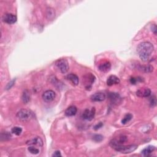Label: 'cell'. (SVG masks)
<instances>
[{
    "instance_id": "9a60e30c",
    "label": "cell",
    "mask_w": 157,
    "mask_h": 157,
    "mask_svg": "<svg viewBox=\"0 0 157 157\" xmlns=\"http://www.w3.org/2000/svg\"><path fill=\"white\" fill-rule=\"evenodd\" d=\"M138 69L141 72L146 73H151L153 72V67L152 65H138L137 67Z\"/></svg>"
},
{
    "instance_id": "f546056e",
    "label": "cell",
    "mask_w": 157,
    "mask_h": 157,
    "mask_svg": "<svg viewBox=\"0 0 157 157\" xmlns=\"http://www.w3.org/2000/svg\"><path fill=\"white\" fill-rule=\"evenodd\" d=\"M156 98L155 96L151 98V104L152 106H155L156 105Z\"/></svg>"
},
{
    "instance_id": "9c48e42d",
    "label": "cell",
    "mask_w": 157,
    "mask_h": 157,
    "mask_svg": "<svg viewBox=\"0 0 157 157\" xmlns=\"http://www.w3.org/2000/svg\"><path fill=\"white\" fill-rule=\"evenodd\" d=\"M17 20L16 16L12 14H6L3 17V22L10 25L15 24L17 22Z\"/></svg>"
},
{
    "instance_id": "2e32d148",
    "label": "cell",
    "mask_w": 157,
    "mask_h": 157,
    "mask_svg": "<svg viewBox=\"0 0 157 157\" xmlns=\"http://www.w3.org/2000/svg\"><path fill=\"white\" fill-rule=\"evenodd\" d=\"M120 82V79L116 76L111 75L108 77V80H107V85L108 86H112L113 85L118 84Z\"/></svg>"
},
{
    "instance_id": "7c38bea8",
    "label": "cell",
    "mask_w": 157,
    "mask_h": 157,
    "mask_svg": "<svg viewBox=\"0 0 157 157\" xmlns=\"http://www.w3.org/2000/svg\"><path fill=\"white\" fill-rule=\"evenodd\" d=\"M136 95L141 98H148L151 95V90L148 88H141L136 91Z\"/></svg>"
},
{
    "instance_id": "30bf717a",
    "label": "cell",
    "mask_w": 157,
    "mask_h": 157,
    "mask_svg": "<svg viewBox=\"0 0 157 157\" xmlns=\"http://www.w3.org/2000/svg\"><path fill=\"white\" fill-rule=\"evenodd\" d=\"M111 64L108 61H103L98 65L99 70L103 73H107L111 70Z\"/></svg>"
},
{
    "instance_id": "4dcf8cb0",
    "label": "cell",
    "mask_w": 157,
    "mask_h": 157,
    "mask_svg": "<svg viewBox=\"0 0 157 157\" xmlns=\"http://www.w3.org/2000/svg\"><path fill=\"white\" fill-rule=\"evenodd\" d=\"M61 156V154L60 153V152L59 151H55L54 154L52 155V156L54 157H59V156Z\"/></svg>"
},
{
    "instance_id": "7a4b0ae2",
    "label": "cell",
    "mask_w": 157,
    "mask_h": 157,
    "mask_svg": "<svg viewBox=\"0 0 157 157\" xmlns=\"http://www.w3.org/2000/svg\"><path fill=\"white\" fill-rule=\"evenodd\" d=\"M17 118L22 122H27L34 118L33 113L28 109H21L20 110L16 115Z\"/></svg>"
},
{
    "instance_id": "d4e9b609",
    "label": "cell",
    "mask_w": 157,
    "mask_h": 157,
    "mask_svg": "<svg viewBox=\"0 0 157 157\" xmlns=\"http://www.w3.org/2000/svg\"><path fill=\"white\" fill-rule=\"evenodd\" d=\"M11 138V135L8 132H5L4 133H1V141L3 140H9Z\"/></svg>"
},
{
    "instance_id": "5b68a950",
    "label": "cell",
    "mask_w": 157,
    "mask_h": 157,
    "mask_svg": "<svg viewBox=\"0 0 157 157\" xmlns=\"http://www.w3.org/2000/svg\"><path fill=\"white\" fill-rule=\"evenodd\" d=\"M95 80V77L94 75H93L91 73H88V74H85L83 77V81H84L85 88L88 90L91 88V85L93 83Z\"/></svg>"
},
{
    "instance_id": "83f0119b",
    "label": "cell",
    "mask_w": 157,
    "mask_h": 157,
    "mask_svg": "<svg viewBox=\"0 0 157 157\" xmlns=\"http://www.w3.org/2000/svg\"><path fill=\"white\" fill-rule=\"evenodd\" d=\"M14 83H15V80H12L11 82H9L8 84H7V85L6 86V88H5L6 90H8L11 89L13 85H14Z\"/></svg>"
},
{
    "instance_id": "e0dca14e",
    "label": "cell",
    "mask_w": 157,
    "mask_h": 157,
    "mask_svg": "<svg viewBox=\"0 0 157 157\" xmlns=\"http://www.w3.org/2000/svg\"><path fill=\"white\" fill-rule=\"evenodd\" d=\"M66 78L68 81H69L74 85H77L78 84V82H79V79H78V76L73 73L67 75Z\"/></svg>"
},
{
    "instance_id": "603a6c76",
    "label": "cell",
    "mask_w": 157,
    "mask_h": 157,
    "mask_svg": "<svg viewBox=\"0 0 157 157\" xmlns=\"http://www.w3.org/2000/svg\"><path fill=\"white\" fill-rule=\"evenodd\" d=\"M28 150L31 153L34 155H36L39 153V150L33 146H29V147L28 148Z\"/></svg>"
},
{
    "instance_id": "1f68e13d",
    "label": "cell",
    "mask_w": 157,
    "mask_h": 157,
    "mask_svg": "<svg viewBox=\"0 0 157 157\" xmlns=\"http://www.w3.org/2000/svg\"><path fill=\"white\" fill-rule=\"evenodd\" d=\"M151 28H152V31L153 32V33L155 34H156V25H155V24L152 25Z\"/></svg>"
},
{
    "instance_id": "3957f363",
    "label": "cell",
    "mask_w": 157,
    "mask_h": 157,
    "mask_svg": "<svg viewBox=\"0 0 157 157\" xmlns=\"http://www.w3.org/2000/svg\"><path fill=\"white\" fill-rule=\"evenodd\" d=\"M138 146L136 145H130V146H123L122 145H118L115 147H113L112 148L116 150V151L119 152L120 153L127 154L133 152L137 149Z\"/></svg>"
},
{
    "instance_id": "d6986e66",
    "label": "cell",
    "mask_w": 157,
    "mask_h": 157,
    "mask_svg": "<svg viewBox=\"0 0 157 157\" xmlns=\"http://www.w3.org/2000/svg\"><path fill=\"white\" fill-rule=\"evenodd\" d=\"M155 150V147L152 146H149L145 148L143 151H142V154L144 156H148L150 154L152 153Z\"/></svg>"
},
{
    "instance_id": "f1b7e54d",
    "label": "cell",
    "mask_w": 157,
    "mask_h": 157,
    "mask_svg": "<svg viewBox=\"0 0 157 157\" xmlns=\"http://www.w3.org/2000/svg\"><path fill=\"white\" fill-rule=\"evenodd\" d=\"M103 126V124L102 122H99L98 123V124H96L95 126H94V129L95 130H98V129H99V128H101L102 126Z\"/></svg>"
},
{
    "instance_id": "52a82bcc",
    "label": "cell",
    "mask_w": 157,
    "mask_h": 157,
    "mask_svg": "<svg viewBox=\"0 0 157 157\" xmlns=\"http://www.w3.org/2000/svg\"><path fill=\"white\" fill-rule=\"evenodd\" d=\"M127 140L128 139L125 136H119L117 138L112 139L110 142V146L112 147V148H113V147L118 145H122L125 143Z\"/></svg>"
},
{
    "instance_id": "44dd1931",
    "label": "cell",
    "mask_w": 157,
    "mask_h": 157,
    "mask_svg": "<svg viewBox=\"0 0 157 157\" xmlns=\"http://www.w3.org/2000/svg\"><path fill=\"white\" fill-rule=\"evenodd\" d=\"M22 99L25 104H27L30 102V92L28 91V90H26L24 91L23 94H22Z\"/></svg>"
},
{
    "instance_id": "ba28073f",
    "label": "cell",
    "mask_w": 157,
    "mask_h": 157,
    "mask_svg": "<svg viewBox=\"0 0 157 157\" xmlns=\"http://www.w3.org/2000/svg\"><path fill=\"white\" fill-rule=\"evenodd\" d=\"M96 110L95 108H92L91 109H85L83 113H82V117L87 120H91L93 118H94L95 115Z\"/></svg>"
},
{
    "instance_id": "484cf974",
    "label": "cell",
    "mask_w": 157,
    "mask_h": 157,
    "mask_svg": "<svg viewBox=\"0 0 157 157\" xmlns=\"http://www.w3.org/2000/svg\"><path fill=\"white\" fill-rule=\"evenodd\" d=\"M104 139V137L101 134H95L93 136V139L96 142H101Z\"/></svg>"
},
{
    "instance_id": "8fae6325",
    "label": "cell",
    "mask_w": 157,
    "mask_h": 157,
    "mask_svg": "<svg viewBox=\"0 0 157 157\" xmlns=\"http://www.w3.org/2000/svg\"><path fill=\"white\" fill-rule=\"evenodd\" d=\"M106 96L105 93L102 92L95 93L93 95H92L90 97L91 100L94 102H101L103 101L106 99Z\"/></svg>"
},
{
    "instance_id": "ffe728a7",
    "label": "cell",
    "mask_w": 157,
    "mask_h": 157,
    "mask_svg": "<svg viewBox=\"0 0 157 157\" xmlns=\"http://www.w3.org/2000/svg\"><path fill=\"white\" fill-rule=\"evenodd\" d=\"M55 16V13L54 9L51 8H48L46 11V17L49 20H52Z\"/></svg>"
},
{
    "instance_id": "ac0fdd59",
    "label": "cell",
    "mask_w": 157,
    "mask_h": 157,
    "mask_svg": "<svg viewBox=\"0 0 157 157\" xmlns=\"http://www.w3.org/2000/svg\"><path fill=\"white\" fill-rule=\"evenodd\" d=\"M77 112V109L76 106H71L65 111V115L67 117H72L75 116Z\"/></svg>"
},
{
    "instance_id": "5bb4252c",
    "label": "cell",
    "mask_w": 157,
    "mask_h": 157,
    "mask_svg": "<svg viewBox=\"0 0 157 157\" xmlns=\"http://www.w3.org/2000/svg\"><path fill=\"white\" fill-rule=\"evenodd\" d=\"M26 144L28 146H38L41 147L42 146V144H43V142H42V140L39 137H36L30 140L29 141H28Z\"/></svg>"
},
{
    "instance_id": "6da1fadb",
    "label": "cell",
    "mask_w": 157,
    "mask_h": 157,
    "mask_svg": "<svg viewBox=\"0 0 157 157\" xmlns=\"http://www.w3.org/2000/svg\"><path fill=\"white\" fill-rule=\"evenodd\" d=\"M154 51V47L149 42H142L137 47V52L140 59L144 62L149 60L152 52Z\"/></svg>"
},
{
    "instance_id": "cb8c5ba5",
    "label": "cell",
    "mask_w": 157,
    "mask_h": 157,
    "mask_svg": "<svg viewBox=\"0 0 157 157\" xmlns=\"http://www.w3.org/2000/svg\"><path fill=\"white\" fill-rule=\"evenodd\" d=\"M11 132L14 134H16L17 136H19L21 134V133H22V129L20 127L15 126V127H14L12 128Z\"/></svg>"
},
{
    "instance_id": "4fadbf2b",
    "label": "cell",
    "mask_w": 157,
    "mask_h": 157,
    "mask_svg": "<svg viewBox=\"0 0 157 157\" xmlns=\"http://www.w3.org/2000/svg\"><path fill=\"white\" fill-rule=\"evenodd\" d=\"M109 98L110 101L112 104H118L120 103L122 98H121L120 95L117 93H110L109 94Z\"/></svg>"
},
{
    "instance_id": "277c9868",
    "label": "cell",
    "mask_w": 157,
    "mask_h": 157,
    "mask_svg": "<svg viewBox=\"0 0 157 157\" xmlns=\"http://www.w3.org/2000/svg\"><path fill=\"white\" fill-rule=\"evenodd\" d=\"M55 65L58 67L63 74L66 73L69 68V63L66 59H61L55 62Z\"/></svg>"
},
{
    "instance_id": "4316f807",
    "label": "cell",
    "mask_w": 157,
    "mask_h": 157,
    "mask_svg": "<svg viewBox=\"0 0 157 157\" xmlns=\"http://www.w3.org/2000/svg\"><path fill=\"white\" fill-rule=\"evenodd\" d=\"M142 81V79L141 78H139V77H131V79H130V82L132 84H136L137 83V82H141Z\"/></svg>"
},
{
    "instance_id": "7402d4cb",
    "label": "cell",
    "mask_w": 157,
    "mask_h": 157,
    "mask_svg": "<svg viewBox=\"0 0 157 157\" xmlns=\"http://www.w3.org/2000/svg\"><path fill=\"white\" fill-rule=\"evenodd\" d=\"M133 115L131 113H128L123 117V118L122 120V123L123 125L126 124L128 122H129L132 119Z\"/></svg>"
},
{
    "instance_id": "8992f818",
    "label": "cell",
    "mask_w": 157,
    "mask_h": 157,
    "mask_svg": "<svg viewBox=\"0 0 157 157\" xmlns=\"http://www.w3.org/2000/svg\"><path fill=\"white\" fill-rule=\"evenodd\" d=\"M55 93L53 90H47L42 94V99L46 103H50L54 100L55 98Z\"/></svg>"
}]
</instances>
